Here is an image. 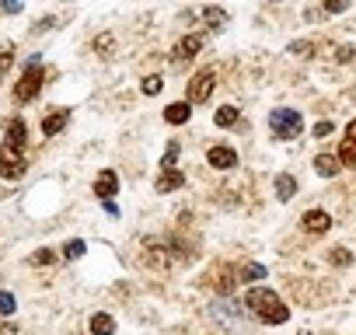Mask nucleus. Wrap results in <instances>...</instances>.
<instances>
[{
  "label": "nucleus",
  "instance_id": "nucleus-1",
  "mask_svg": "<svg viewBox=\"0 0 356 335\" xmlns=\"http://www.w3.org/2000/svg\"><path fill=\"white\" fill-rule=\"evenodd\" d=\"M245 304H248V311H252L259 321H266V325H283V321L290 318V307H286L269 286H252L248 297H245Z\"/></svg>",
  "mask_w": 356,
  "mask_h": 335
},
{
  "label": "nucleus",
  "instance_id": "nucleus-2",
  "mask_svg": "<svg viewBox=\"0 0 356 335\" xmlns=\"http://www.w3.org/2000/svg\"><path fill=\"white\" fill-rule=\"evenodd\" d=\"M269 129H273L276 140H293V136H300L304 119H300V112H293V108H276V112L269 115Z\"/></svg>",
  "mask_w": 356,
  "mask_h": 335
},
{
  "label": "nucleus",
  "instance_id": "nucleus-3",
  "mask_svg": "<svg viewBox=\"0 0 356 335\" xmlns=\"http://www.w3.org/2000/svg\"><path fill=\"white\" fill-rule=\"evenodd\" d=\"M42 81H46V74H42L39 60H32V63H29V70L22 74V81L15 84V98H18V101H32V98H39Z\"/></svg>",
  "mask_w": 356,
  "mask_h": 335
},
{
  "label": "nucleus",
  "instance_id": "nucleus-4",
  "mask_svg": "<svg viewBox=\"0 0 356 335\" xmlns=\"http://www.w3.org/2000/svg\"><path fill=\"white\" fill-rule=\"evenodd\" d=\"M25 154H22V147H0V179H8V182H18L22 175H25Z\"/></svg>",
  "mask_w": 356,
  "mask_h": 335
},
{
  "label": "nucleus",
  "instance_id": "nucleus-5",
  "mask_svg": "<svg viewBox=\"0 0 356 335\" xmlns=\"http://www.w3.org/2000/svg\"><path fill=\"white\" fill-rule=\"evenodd\" d=\"M213 88H217V74H213V70H200V74L189 81L186 101H189V105H203V101L213 95Z\"/></svg>",
  "mask_w": 356,
  "mask_h": 335
},
{
  "label": "nucleus",
  "instance_id": "nucleus-6",
  "mask_svg": "<svg viewBox=\"0 0 356 335\" xmlns=\"http://www.w3.org/2000/svg\"><path fill=\"white\" fill-rule=\"evenodd\" d=\"M207 161H210V168H220V172H231V168H238L234 147H224V143L210 147V150H207Z\"/></svg>",
  "mask_w": 356,
  "mask_h": 335
},
{
  "label": "nucleus",
  "instance_id": "nucleus-7",
  "mask_svg": "<svg viewBox=\"0 0 356 335\" xmlns=\"http://www.w3.org/2000/svg\"><path fill=\"white\" fill-rule=\"evenodd\" d=\"M200 49H203V35H186L182 42L175 46V53H171V63H175V67H178V63H189V60H193Z\"/></svg>",
  "mask_w": 356,
  "mask_h": 335
},
{
  "label": "nucleus",
  "instance_id": "nucleus-8",
  "mask_svg": "<svg viewBox=\"0 0 356 335\" xmlns=\"http://www.w3.org/2000/svg\"><path fill=\"white\" fill-rule=\"evenodd\" d=\"M182 186H186V175L178 172V168H161V179L154 182L157 193H178Z\"/></svg>",
  "mask_w": 356,
  "mask_h": 335
},
{
  "label": "nucleus",
  "instance_id": "nucleus-9",
  "mask_svg": "<svg viewBox=\"0 0 356 335\" xmlns=\"http://www.w3.org/2000/svg\"><path fill=\"white\" fill-rule=\"evenodd\" d=\"M300 227H304L307 234H325V231L332 227V217H328L325 210H307V213L300 217Z\"/></svg>",
  "mask_w": 356,
  "mask_h": 335
},
{
  "label": "nucleus",
  "instance_id": "nucleus-10",
  "mask_svg": "<svg viewBox=\"0 0 356 335\" xmlns=\"http://www.w3.org/2000/svg\"><path fill=\"white\" fill-rule=\"evenodd\" d=\"M115 193H119V175L112 172V168H105V172L95 179V196L98 199H112Z\"/></svg>",
  "mask_w": 356,
  "mask_h": 335
},
{
  "label": "nucleus",
  "instance_id": "nucleus-11",
  "mask_svg": "<svg viewBox=\"0 0 356 335\" xmlns=\"http://www.w3.org/2000/svg\"><path fill=\"white\" fill-rule=\"evenodd\" d=\"M314 172H318L321 179H335V175L342 172V161H339L335 154H318V157H314Z\"/></svg>",
  "mask_w": 356,
  "mask_h": 335
},
{
  "label": "nucleus",
  "instance_id": "nucleus-12",
  "mask_svg": "<svg viewBox=\"0 0 356 335\" xmlns=\"http://www.w3.org/2000/svg\"><path fill=\"white\" fill-rule=\"evenodd\" d=\"M189 115H193V105H189V101H171V105L164 108V119H168L171 126L189 122Z\"/></svg>",
  "mask_w": 356,
  "mask_h": 335
},
{
  "label": "nucleus",
  "instance_id": "nucleus-13",
  "mask_svg": "<svg viewBox=\"0 0 356 335\" xmlns=\"http://www.w3.org/2000/svg\"><path fill=\"white\" fill-rule=\"evenodd\" d=\"M238 279L255 286L259 279H266V265H262V262H241V265H238Z\"/></svg>",
  "mask_w": 356,
  "mask_h": 335
},
{
  "label": "nucleus",
  "instance_id": "nucleus-14",
  "mask_svg": "<svg viewBox=\"0 0 356 335\" xmlns=\"http://www.w3.org/2000/svg\"><path fill=\"white\" fill-rule=\"evenodd\" d=\"M297 196V179L293 175H276V199L290 203Z\"/></svg>",
  "mask_w": 356,
  "mask_h": 335
},
{
  "label": "nucleus",
  "instance_id": "nucleus-15",
  "mask_svg": "<svg viewBox=\"0 0 356 335\" xmlns=\"http://www.w3.org/2000/svg\"><path fill=\"white\" fill-rule=\"evenodd\" d=\"M203 25H207L210 32H220V28L227 25V11H224V8H207V11H203Z\"/></svg>",
  "mask_w": 356,
  "mask_h": 335
},
{
  "label": "nucleus",
  "instance_id": "nucleus-16",
  "mask_svg": "<svg viewBox=\"0 0 356 335\" xmlns=\"http://www.w3.org/2000/svg\"><path fill=\"white\" fill-rule=\"evenodd\" d=\"M63 126H67V112H63V108H56V112H49V115H46V122H42V133H46V136H56Z\"/></svg>",
  "mask_w": 356,
  "mask_h": 335
},
{
  "label": "nucleus",
  "instance_id": "nucleus-17",
  "mask_svg": "<svg viewBox=\"0 0 356 335\" xmlns=\"http://www.w3.org/2000/svg\"><path fill=\"white\" fill-rule=\"evenodd\" d=\"M91 335H115L112 314H95V318H91Z\"/></svg>",
  "mask_w": 356,
  "mask_h": 335
},
{
  "label": "nucleus",
  "instance_id": "nucleus-18",
  "mask_svg": "<svg viewBox=\"0 0 356 335\" xmlns=\"http://www.w3.org/2000/svg\"><path fill=\"white\" fill-rule=\"evenodd\" d=\"M11 63H15V42H0V81L8 77Z\"/></svg>",
  "mask_w": 356,
  "mask_h": 335
},
{
  "label": "nucleus",
  "instance_id": "nucleus-19",
  "mask_svg": "<svg viewBox=\"0 0 356 335\" xmlns=\"http://www.w3.org/2000/svg\"><path fill=\"white\" fill-rule=\"evenodd\" d=\"M213 119H217V126H224V129H227V126H234V122L241 119V112H238L234 105H224V108H217V115H213Z\"/></svg>",
  "mask_w": 356,
  "mask_h": 335
},
{
  "label": "nucleus",
  "instance_id": "nucleus-20",
  "mask_svg": "<svg viewBox=\"0 0 356 335\" xmlns=\"http://www.w3.org/2000/svg\"><path fill=\"white\" fill-rule=\"evenodd\" d=\"M22 143H25V122L15 119V122L8 126V147H22Z\"/></svg>",
  "mask_w": 356,
  "mask_h": 335
},
{
  "label": "nucleus",
  "instance_id": "nucleus-21",
  "mask_svg": "<svg viewBox=\"0 0 356 335\" xmlns=\"http://www.w3.org/2000/svg\"><path fill=\"white\" fill-rule=\"evenodd\" d=\"M339 161L342 164H356V140H342L339 143Z\"/></svg>",
  "mask_w": 356,
  "mask_h": 335
},
{
  "label": "nucleus",
  "instance_id": "nucleus-22",
  "mask_svg": "<svg viewBox=\"0 0 356 335\" xmlns=\"http://www.w3.org/2000/svg\"><path fill=\"white\" fill-rule=\"evenodd\" d=\"M161 88H164V81H161L157 74L143 77V84H140V91H143V95H150V98H154V95H161Z\"/></svg>",
  "mask_w": 356,
  "mask_h": 335
},
{
  "label": "nucleus",
  "instance_id": "nucleus-23",
  "mask_svg": "<svg viewBox=\"0 0 356 335\" xmlns=\"http://www.w3.org/2000/svg\"><path fill=\"white\" fill-rule=\"evenodd\" d=\"M15 307H18L15 293H8V290H0V318H8V314H15Z\"/></svg>",
  "mask_w": 356,
  "mask_h": 335
},
{
  "label": "nucleus",
  "instance_id": "nucleus-24",
  "mask_svg": "<svg viewBox=\"0 0 356 335\" xmlns=\"http://www.w3.org/2000/svg\"><path fill=\"white\" fill-rule=\"evenodd\" d=\"M112 46H115V39H112L108 32L95 39V53H98V56H108V53H112Z\"/></svg>",
  "mask_w": 356,
  "mask_h": 335
},
{
  "label": "nucleus",
  "instance_id": "nucleus-25",
  "mask_svg": "<svg viewBox=\"0 0 356 335\" xmlns=\"http://www.w3.org/2000/svg\"><path fill=\"white\" fill-rule=\"evenodd\" d=\"M290 53H293V56H314V42H307V39L290 42Z\"/></svg>",
  "mask_w": 356,
  "mask_h": 335
},
{
  "label": "nucleus",
  "instance_id": "nucleus-26",
  "mask_svg": "<svg viewBox=\"0 0 356 335\" xmlns=\"http://www.w3.org/2000/svg\"><path fill=\"white\" fill-rule=\"evenodd\" d=\"M175 161H178V140L168 143V150H164V157H161V168H175Z\"/></svg>",
  "mask_w": 356,
  "mask_h": 335
},
{
  "label": "nucleus",
  "instance_id": "nucleus-27",
  "mask_svg": "<svg viewBox=\"0 0 356 335\" xmlns=\"http://www.w3.org/2000/svg\"><path fill=\"white\" fill-rule=\"evenodd\" d=\"M84 252H88V248H84V241H70V245L63 248V259H70V262H74V259H81Z\"/></svg>",
  "mask_w": 356,
  "mask_h": 335
},
{
  "label": "nucleus",
  "instance_id": "nucleus-28",
  "mask_svg": "<svg viewBox=\"0 0 356 335\" xmlns=\"http://www.w3.org/2000/svg\"><path fill=\"white\" fill-rule=\"evenodd\" d=\"M56 262V255L49 252V248H39L35 255H32V265H53Z\"/></svg>",
  "mask_w": 356,
  "mask_h": 335
},
{
  "label": "nucleus",
  "instance_id": "nucleus-29",
  "mask_svg": "<svg viewBox=\"0 0 356 335\" xmlns=\"http://www.w3.org/2000/svg\"><path fill=\"white\" fill-rule=\"evenodd\" d=\"M328 262H332V265H349V262H353V255H349L346 248H332V255H328Z\"/></svg>",
  "mask_w": 356,
  "mask_h": 335
},
{
  "label": "nucleus",
  "instance_id": "nucleus-30",
  "mask_svg": "<svg viewBox=\"0 0 356 335\" xmlns=\"http://www.w3.org/2000/svg\"><path fill=\"white\" fill-rule=\"evenodd\" d=\"M321 8H325L328 15H342V11L349 8V0H321Z\"/></svg>",
  "mask_w": 356,
  "mask_h": 335
},
{
  "label": "nucleus",
  "instance_id": "nucleus-31",
  "mask_svg": "<svg viewBox=\"0 0 356 335\" xmlns=\"http://www.w3.org/2000/svg\"><path fill=\"white\" fill-rule=\"evenodd\" d=\"M0 8H4L8 15H22L25 11V0H0Z\"/></svg>",
  "mask_w": 356,
  "mask_h": 335
},
{
  "label": "nucleus",
  "instance_id": "nucleus-32",
  "mask_svg": "<svg viewBox=\"0 0 356 335\" xmlns=\"http://www.w3.org/2000/svg\"><path fill=\"white\" fill-rule=\"evenodd\" d=\"M335 60H339V63H349V60H353V49H349V46L335 49Z\"/></svg>",
  "mask_w": 356,
  "mask_h": 335
},
{
  "label": "nucleus",
  "instance_id": "nucleus-33",
  "mask_svg": "<svg viewBox=\"0 0 356 335\" xmlns=\"http://www.w3.org/2000/svg\"><path fill=\"white\" fill-rule=\"evenodd\" d=\"M56 25V18H42V22H35V32H49Z\"/></svg>",
  "mask_w": 356,
  "mask_h": 335
},
{
  "label": "nucleus",
  "instance_id": "nucleus-34",
  "mask_svg": "<svg viewBox=\"0 0 356 335\" xmlns=\"http://www.w3.org/2000/svg\"><path fill=\"white\" fill-rule=\"evenodd\" d=\"M332 133V122H314V136H328Z\"/></svg>",
  "mask_w": 356,
  "mask_h": 335
},
{
  "label": "nucleus",
  "instance_id": "nucleus-35",
  "mask_svg": "<svg viewBox=\"0 0 356 335\" xmlns=\"http://www.w3.org/2000/svg\"><path fill=\"white\" fill-rule=\"evenodd\" d=\"M346 140H356V119H353V122L346 126Z\"/></svg>",
  "mask_w": 356,
  "mask_h": 335
},
{
  "label": "nucleus",
  "instance_id": "nucleus-36",
  "mask_svg": "<svg viewBox=\"0 0 356 335\" xmlns=\"http://www.w3.org/2000/svg\"><path fill=\"white\" fill-rule=\"evenodd\" d=\"M0 335H18V332H15V325H0Z\"/></svg>",
  "mask_w": 356,
  "mask_h": 335
},
{
  "label": "nucleus",
  "instance_id": "nucleus-37",
  "mask_svg": "<svg viewBox=\"0 0 356 335\" xmlns=\"http://www.w3.org/2000/svg\"><path fill=\"white\" fill-rule=\"evenodd\" d=\"M300 335H311V332H300Z\"/></svg>",
  "mask_w": 356,
  "mask_h": 335
}]
</instances>
